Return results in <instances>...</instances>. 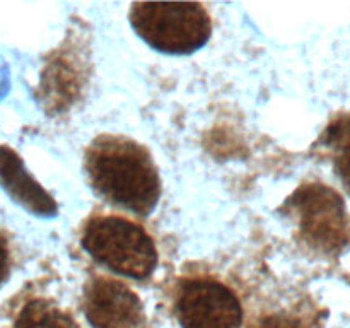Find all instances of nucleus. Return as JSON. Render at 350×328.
<instances>
[{"label":"nucleus","mask_w":350,"mask_h":328,"mask_svg":"<svg viewBox=\"0 0 350 328\" xmlns=\"http://www.w3.org/2000/svg\"><path fill=\"white\" fill-rule=\"evenodd\" d=\"M92 190L108 204L149 215L161 197V176L149 149L123 135H99L84 154Z\"/></svg>","instance_id":"nucleus-1"},{"label":"nucleus","mask_w":350,"mask_h":328,"mask_svg":"<svg viewBox=\"0 0 350 328\" xmlns=\"http://www.w3.org/2000/svg\"><path fill=\"white\" fill-rule=\"evenodd\" d=\"M81 245L96 263L126 279H149L159 263L156 239L146 226L116 212L89 215L82 226Z\"/></svg>","instance_id":"nucleus-2"},{"label":"nucleus","mask_w":350,"mask_h":328,"mask_svg":"<svg viewBox=\"0 0 350 328\" xmlns=\"http://www.w3.org/2000/svg\"><path fill=\"white\" fill-rule=\"evenodd\" d=\"M133 31L154 50L190 55L212 34V19L198 2H137L130 7Z\"/></svg>","instance_id":"nucleus-3"},{"label":"nucleus","mask_w":350,"mask_h":328,"mask_svg":"<svg viewBox=\"0 0 350 328\" xmlns=\"http://www.w3.org/2000/svg\"><path fill=\"white\" fill-rule=\"evenodd\" d=\"M284 210L296 224L297 238L320 255L337 256L350 246V215L344 198L323 183L297 188Z\"/></svg>","instance_id":"nucleus-4"},{"label":"nucleus","mask_w":350,"mask_h":328,"mask_svg":"<svg viewBox=\"0 0 350 328\" xmlns=\"http://www.w3.org/2000/svg\"><path fill=\"white\" fill-rule=\"evenodd\" d=\"M174 311L183 328H241L243 306L234 290L208 273L181 277Z\"/></svg>","instance_id":"nucleus-5"},{"label":"nucleus","mask_w":350,"mask_h":328,"mask_svg":"<svg viewBox=\"0 0 350 328\" xmlns=\"http://www.w3.org/2000/svg\"><path fill=\"white\" fill-rule=\"evenodd\" d=\"M84 313L92 328H147L140 297L123 280L94 273L84 287Z\"/></svg>","instance_id":"nucleus-6"},{"label":"nucleus","mask_w":350,"mask_h":328,"mask_svg":"<svg viewBox=\"0 0 350 328\" xmlns=\"http://www.w3.org/2000/svg\"><path fill=\"white\" fill-rule=\"evenodd\" d=\"M0 183L7 193L36 215H57V204L24 167L21 157L9 147H0Z\"/></svg>","instance_id":"nucleus-7"},{"label":"nucleus","mask_w":350,"mask_h":328,"mask_svg":"<svg viewBox=\"0 0 350 328\" xmlns=\"http://www.w3.org/2000/svg\"><path fill=\"white\" fill-rule=\"evenodd\" d=\"M16 328H79V323L53 301L33 297L21 306Z\"/></svg>","instance_id":"nucleus-8"},{"label":"nucleus","mask_w":350,"mask_h":328,"mask_svg":"<svg viewBox=\"0 0 350 328\" xmlns=\"http://www.w3.org/2000/svg\"><path fill=\"white\" fill-rule=\"evenodd\" d=\"M325 142L334 152L335 173L350 191V116L332 123Z\"/></svg>","instance_id":"nucleus-9"},{"label":"nucleus","mask_w":350,"mask_h":328,"mask_svg":"<svg viewBox=\"0 0 350 328\" xmlns=\"http://www.w3.org/2000/svg\"><path fill=\"white\" fill-rule=\"evenodd\" d=\"M248 328H314L308 314L296 310H273L258 314Z\"/></svg>","instance_id":"nucleus-10"},{"label":"nucleus","mask_w":350,"mask_h":328,"mask_svg":"<svg viewBox=\"0 0 350 328\" xmlns=\"http://www.w3.org/2000/svg\"><path fill=\"white\" fill-rule=\"evenodd\" d=\"M10 273V246L3 232H0V286Z\"/></svg>","instance_id":"nucleus-11"}]
</instances>
